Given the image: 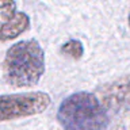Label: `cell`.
I'll return each mask as SVG.
<instances>
[{
	"mask_svg": "<svg viewBox=\"0 0 130 130\" xmlns=\"http://www.w3.org/2000/svg\"><path fill=\"white\" fill-rule=\"evenodd\" d=\"M45 72V53L34 39L14 43L3 62L4 79L15 88L38 84Z\"/></svg>",
	"mask_w": 130,
	"mask_h": 130,
	"instance_id": "1",
	"label": "cell"
},
{
	"mask_svg": "<svg viewBox=\"0 0 130 130\" xmlns=\"http://www.w3.org/2000/svg\"><path fill=\"white\" fill-rule=\"evenodd\" d=\"M57 119L65 130H107L108 127L107 111L89 92H77L62 100Z\"/></svg>",
	"mask_w": 130,
	"mask_h": 130,
	"instance_id": "2",
	"label": "cell"
},
{
	"mask_svg": "<svg viewBox=\"0 0 130 130\" xmlns=\"http://www.w3.org/2000/svg\"><path fill=\"white\" fill-rule=\"evenodd\" d=\"M50 106V96L45 92H26L0 95V122L41 114Z\"/></svg>",
	"mask_w": 130,
	"mask_h": 130,
	"instance_id": "3",
	"label": "cell"
},
{
	"mask_svg": "<svg viewBox=\"0 0 130 130\" xmlns=\"http://www.w3.org/2000/svg\"><path fill=\"white\" fill-rule=\"evenodd\" d=\"M98 93L103 107L119 111L130 104V75L100 87Z\"/></svg>",
	"mask_w": 130,
	"mask_h": 130,
	"instance_id": "4",
	"label": "cell"
},
{
	"mask_svg": "<svg viewBox=\"0 0 130 130\" xmlns=\"http://www.w3.org/2000/svg\"><path fill=\"white\" fill-rule=\"evenodd\" d=\"M30 26V18L24 12H16L0 26V41H11L19 37Z\"/></svg>",
	"mask_w": 130,
	"mask_h": 130,
	"instance_id": "5",
	"label": "cell"
},
{
	"mask_svg": "<svg viewBox=\"0 0 130 130\" xmlns=\"http://www.w3.org/2000/svg\"><path fill=\"white\" fill-rule=\"evenodd\" d=\"M60 52L62 53L64 56H67L72 60H79V58L83 57L84 46H83V43H81L80 41L71 39V41H68L67 43H64L62 46H61Z\"/></svg>",
	"mask_w": 130,
	"mask_h": 130,
	"instance_id": "6",
	"label": "cell"
},
{
	"mask_svg": "<svg viewBox=\"0 0 130 130\" xmlns=\"http://www.w3.org/2000/svg\"><path fill=\"white\" fill-rule=\"evenodd\" d=\"M16 4L15 2H0V10H2V15H3V18L8 20V19H11L12 16H14L16 14Z\"/></svg>",
	"mask_w": 130,
	"mask_h": 130,
	"instance_id": "7",
	"label": "cell"
},
{
	"mask_svg": "<svg viewBox=\"0 0 130 130\" xmlns=\"http://www.w3.org/2000/svg\"><path fill=\"white\" fill-rule=\"evenodd\" d=\"M129 26H130V15H129Z\"/></svg>",
	"mask_w": 130,
	"mask_h": 130,
	"instance_id": "8",
	"label": "cell"
}]
</instances>
